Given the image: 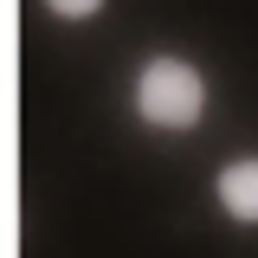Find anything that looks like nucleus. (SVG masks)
Masks as SVG:
<instances>
[{
    "mask_svg": "<svg viewBox=\"0 0 258 258\" xmlns=\"http://www.w3.org/2000/svg\"><path fill=\"white\" fill-rule=\"evenodd\" d=\"M136 110H142V123H155V129H194L200 110H207V78L187 58H155V64H142V78H136Z\"/></svg>",
    "mask_w": 258,
    "mask_h": 258,
    "instance_id": "obj_1",
    "label": "nucleus"
},
{
    "mask_svg": "<svg viewBox=\"0 0 258 258\" xmlns=\"http://www.w3.org/2000/svg\"><path fill=\"white\" fill-rule=\"evenodd\" d=\"M220 207L232 220H258V161H232L220 174Z\"/></svg>",
    "mask_w": 258,
    "mask_h": 258,
    "instance_id": "obj_2",
    "label": "nucleus"
},
{
    "mask_svg": "<svg viewBox=\"0 0 258 258\" xmlns=\"http://www.w3.org/2000/svg\"><path fill=\"white\" fill-rule=\"evenodd\" d=\"M45 7H52V13H64V20H91L103 0H45Z\"/></svg>",
    "mask_w": 258,
    "mask_h": 258,
    "instance_id": "obj_3",
    "label": "nucleus"
}]
</instances>
